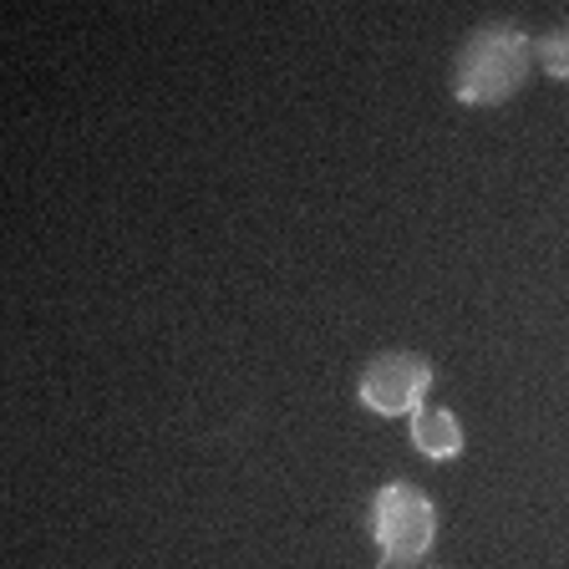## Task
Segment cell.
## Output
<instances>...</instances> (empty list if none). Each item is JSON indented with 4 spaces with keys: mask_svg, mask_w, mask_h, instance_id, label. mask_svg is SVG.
<instances>
[{
    "mask_svg": "<svg viewBox=\"0 0 569 569\" xmlns=\"http://www.w3.org/2000/svg\"><path fill=\"white\" fill-rule=\"evenodd\" d=\"M529 67L533 36L513 21H488L462 41L458 67H452V97L462 107H498L529 82Z\"/></svg>",
    "mask_w": 569,
    "mask_h": 569,
    "instance_id": "1",
    "label": "cell"
},
{
    "mask_svg": "<svg viewBox=\"0 0 569 569\" xmlns=\"http://www.w3.org/2000/svg\"><path fill=\"white\" fill-rule=\"evenodd\" d=\"M371 539L381 549V569H412L427 559L432 539H438V509L422 488L391 478L387 488L371 493Z\"/></svg>",
    "mask_w": 569,
    "mask_h": 569,
    "instance_id": "2",
    "label": "cell"
},
{
    "mask_svg": "<svg viewBox=\"0 0 569 569\" xmlns=\"http://www.w3.org/2000/svg\"><path fill=\"white\" fill-rule=\"evenodd\" d=\"M432 391V361L417 351H381L356 377V402L377 417H417Z\"/></svg>",
    "mask_w": 569,
    "mask_h": 569,
    "instance_id": "3",
    "label": "cell"
},
{
    "mask_svg": "<svg viewBox=\"0 0 569 569\" xmlns=\"http://www.w3.org/2000/svg\"><path fill=\"white\" fill-rule=\"evenodd\" d=\"M412 448L422 452L427 462H452L462 458L468 438H462V422L452 417V407H422L412 417Z\"/></svg>",
    "mask_w": 569,
    "mask_h": 569,
    "instance_id": "4",
    "label": "cell"
},
{
    "mask_svg": "<svg viewBox=\"0 0 569 569\" xmlns=\"http://www.w3.org/2000/svg\"><path fill=\"white\" fill-rule=\"evenodd\" d=\"M533 57H539V67H545L555 82H569V21L539 36V41H533Z\"/></svg>",
    "mask_w": 569,
    "mask_h": 569,
    "instance_id": "5",
    "label": "cell"
}]
</instances>
